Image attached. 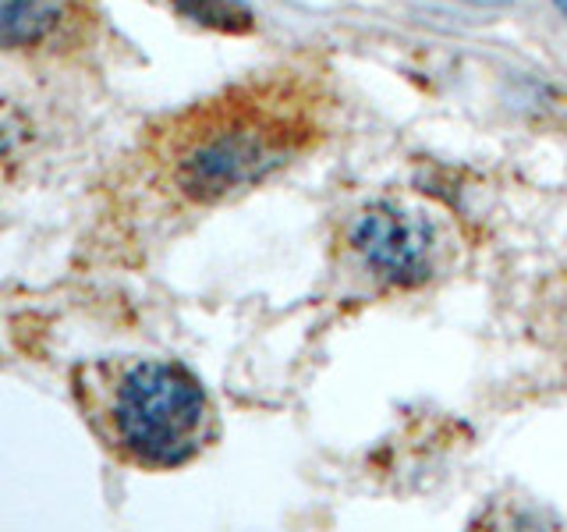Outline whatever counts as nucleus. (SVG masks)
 <instances>
[{"label": "nucleus", "mask_w": 567, "mask_h": 532, "mask_svg": "<svg viewBox=\"0 0 567 532\" xmlns=\"http://www.w3.org/2000/svg\"><path fill=\"white\" fill-rule=\"evenodd\" d=\"M71 387L106 451L138 469H177L213 440V405L185 366L167 359H96Z\"/></svg>", "instance_id": "1"}, {"label": "nucleus", "mask_w": 567, "mask_h": 532, "mask_svg": "<svg viewBox=\"0 0 567 532\" xmlns=\"http://www.w3.org/2000/svg\"><path fill=\"white\" fill-rule=\"evenodd\" d=\"M298 132V121L262 103L213 106L171 139L167 177L188 203H220L288 164Z\"/></svg>", "instance_id": "2"}, {"label": "nucleus", "mask_w": 567, "mask_h": 532, "mask_svg": "<svg viewBox=\"0 0 567 532\" xmlns=\"http://www.w3.org/2000/svg\"><path fill=\"white\" fill-rule=\"evenodd\" d=\"M348 242L372 274L415 288L433 274V227L394 203H372L348 227Z\"/></svg>", "instance_id": "3"}, {"label": "nucleus", "mask_w": 567, "mask_h": 532, "mask_svg": "<svg viewBox=\"0 0 567 532\" xmlns=\"http://www.w3.org/2000/svg\"><path fill=\"white\" fill-rule=\"evenodd\" d=\"M64 18L61 0H0V50L47 43Z\"/></svg>", "instance_id": "4"}, {"label": "nucleus", "mask_w": 567, "mask_h": 532, "mask_svg": "<svg viewBox=\"0 0 567 532\" xmlns=\"http://www.w3.org/2000/svg\"><path fill=\"white\" fill-rule=\"evenodd\" d=\"M174 11L188 18V22L213 29V32H248L256 25V14L248 0H171Z\"/></svg>", "instance_id": "5"}, {"label": "nucleus", "mask_w": 567, "mask_h": 532, "mask_svg": "<svg viewBox=\"0 0 567 532\" xmlns=\"http://www.w3.org/2000/svg\"><path fill=\"white\" fill-rule=\"evenodd\" d=\"M554 4H557V8H560V14L567 18V0H554Z\"/></svg>", "instance_id": "6"}]
</instances>
